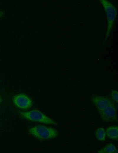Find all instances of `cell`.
Masks as SVG:
<instances>
[{
    "mask_svg": "<svg viewBox=\"0 0 118 153\" xmlns=\"http://www.w3.org/2000/svg\"><path fill=\"white\" fill-rule=\"evenodd\" d=\"M104 10L106 16L107 27L103 44L107 40L111 32L117 16V11L115 6L106 0H100Z\"/></svg>",
    "mask_w": 118,
    "mask_h": 153,
    "instance_id": "cell-1",
    "label": "cell"
},
{
    "mask_svg": "<svg viewBox=\"0 0 118 153\" xmlns=\"http://www.w3.org/2000/svg\"><path fill=\"white\" fill-rule=\"evenodd\" d=\"M29 133L40 139H47L55 138L58 135V131L54 128L38 125L32 127L29 130Z\"/></svg>",
    "mask_w": 118,
    "mask_h": 153,
    "instance_id": "cell-2",
    "label": "cell"
},
{
    "mask_svg": "<svg viewBox=\"0 0 118 153\" xmlns=\"http://www.w3.org/2000/svg\"><path fill=\"white\" fill-rule=\"evenodd\" d=\"M19 114L23 117L32 121L47 124L57 125V123L55 121L37 110L22 112H20Z\"/></svg>",
    "mask_w": 118,
    "mask_h": 153,
    "instance_id": "cell-3",
    "label": "cell"
},
{
    "mask_svg": "<svg viewBox=\"0 0 118 153\" xmlns=\"http://www.w3.org/2000/svg\"><path fill=\"white\" fill-rule=\"evenodd\" d=\"M98 111L104 122H111L117 121V110L114 103Z\"/></svg>",
    "mask_w": 118,
    "mask_h": 153,
    "instance_id": "cell-4",
    "label": "cell"
},
{
    "mask_svg": "<svg viewBox=\"0 0 118 153\" xmlns=\"http://www.w3.org/2000/svg\"><path fill=\"white\" fill-rule=\"evenodd\" d=\"M13 101L14 104L22 109H28L31 107L32 101L29 97L24 94H19L15 96Z\"/></svg>",
    "mask_w": 118,
    "mask_h": 153,
    "instance_id": "cell-5",
    "label": "cell"
},
{
    "mask_svg": "<svg viewBox=\"0 0 118 153\" xmlns=\"http://www.w3.org/2000/svg\"><path fill=\"white\" fill-rule=\"evenodd\" d=\"M91 100L98 111L113 103L110 99L104 96H94L92 97Z\"/></svg>",
    "mask_w": 118,
    "mask_h": 153,
    "instance_id": "cell-6",
    "label": "cell"
},
{
    "mask_svg": "<svg viewBox=\"0 0 118 153\" xmlns=\"http://www.w3.org/2000/svg\"><path fill=\"white\" fill-rule=\"evenodd\" d=\"M105 133L108 138L114 140H118V127L117 126H109L106 130Z\"/></svg>",
    "mask_w": 118,
    "mask_h": 153,
    "instance_id": "cell-7",
    "label": "cell"
},
{
    "mask_svg": "<svg viewBox=\"0 0 118 153\" xmlns=\"http://www.w3.org/2000/svg\"><path fill=\"white\" fill-rule=\"evenodd\" d=\"M98 153H117L115 146L113 144L109 143L99 150Z\"/></svg>",
    "mask_w": 118,
    "mask_h": 153,
    "instance_id": "cell-8",
    "label": "cell"
},
{
    "mask_svg": "<svg viewBox=\"0 0 118 153\" xmlns=\"http://www.w3.org/2000/svg\"><path fill=\"white\" fill-rule=\"evenodd\" d=\"M95 134L96 139L100 141H104L105 140V131L104 128L100 127L96 130Z\"/></svg>",
    "mask_w": 118,
    "mask_h": 153,
    "instance_id": "cell-9",
    "label": "cell"
},
{
    "mask_svg": "<svg viewBox=\"0 0 118 153\" xmlns=\"http://www.w3.org/2000/svg\"><path fill=\"white\" fill-rule=\"evenodd\" d=\"M111 95L113 100L117 103L118 102V91L114 89L112 90Z\"/></svg>",
    "mask_w": 118,
    "mask_h": 153,
    "instance_id": "cell-10",
    "label": "cell"
},
{
    "mask_svg": "<svg viewBox=\"0 0 118 153\" xmlns=\"http://www.w3.org/2000/svg\"><path fill=\"white\" fill-rule=\"evenodd\" d=\"M3 15V12L0 11V18Z\"/></svg>",
    "mask_w": 118,
    "mask_h": 153,
    "instance_id": "cell-11",
    "label": "cell"
},
{
    "mask_svg": "<svg viewBox=\"0 0 118 153\" xmlns=\"http://www.w3.org/2000/svg\"><path fill=\"white\" fill-rule=\"evenodd\" d=\"M2 99L1 96L0 95V105L2 102Z\"/></svg>",
    "mask_w": 118,
    "mask_h": 153,
    "instance_id": "cell-12",
    "label": "cell"
}]
</instances>
